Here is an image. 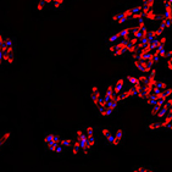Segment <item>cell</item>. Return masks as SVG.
<instances>
[{"instance_id": "cell-1", "label": "cell", "mask_w": 172, "mask_h": 172, "mask_svg": "<svg viewBox=\"0 0 172 172\" xmlns=\"http://www.w3.org/2000/svg\"><path fill=\"white\" fill-rule=\"evenodd\" d=\"M60 141H61V138L57 134L49 133L44 138V144H45V146H46L48 150H50L53 153H56V154H60V153H62L65 150V148L60 144Z\"/></svg>"}, {"instance_id": "cell-2", "label": "cell", "mask_w": 172, "mask_h": 172, "mask_svg": "<svg viewBox=\"0 0 172 172\" xmlns=\"http://www.w3.org/2000/svg\"><path fill=\"white\" fill-rule=\"evenodd\" d=\"M133 65H134V67H136L137 70L142 71L143 73H149V72L153 70V65H150L148 61L141 60V59H134Z\"/></svg>"}, {"instance_id": "cell-3", "label": "cell", "mask_w": 172, "mask_h": 172, "mask_svg": "<svg viewBox=\"0 0 172 172\" xmlns=\"http://www.w3.org/2000/svg\"><path fill=\"white\" fill-rule=\"evenodd\" d=\"M90 97H92V101H93V104L97 106L98 101H99V99L101 98L100 90H99V88H98L97 86L92 87V93H90Z\"/></svg>"}, {"instance_id": "cell-4", "label": "cell", "mask_w": 172, "mask_h": 172, "mask_svg": "<svg viewBox=\"0 0 172 172\" xmlns=\"http://www.w3.org/2000/svg\"><path fill=\"white\" fill-rule=\"evenodd\" d=\"M101 134L105 137V139L110 144L115 145V133H112L109 128H103L101 129Z\"/></svg>"}, {"instance_id": "cell-5", "label": "cell", "mask_w": 172, "mask_h": 172, "mask_svg": "<svg viewBox=\"0 0 172 172\" xmlns=\"http://www.w3.org/2000/svg\"><path fill=\"white\" fill-rule=\"evenodd\" d=\"M123 137H125V132L122 129H116V132H115V146L122 143Z\"/></svg>"}, {"instance_id": "cell-6", "label": "cell", "mask_w": 172, "mask_h": 172, "mask_svg": "<svg viewBox=\"0 0 172 172\" xmlns=\"http://www.w3.org/2000/svg\"><path fill=\"white\" fill-rule=\"evenodd\" d=\"M125 86V79L123 78H120V79H117V82L114 84V93L117 95V94H120L121 92H122V88Z\"/></svg>"}, {"instance_id": "cell-7", "label": "cell", "mask_w": 172, "mask_h": 172, "mask_svg": "<svg viewBox=\"0 0 172 172\" xmlns=\"http://www.w3.org/2000/svg\"><path fill=\"white\" fill-rule=\"evenodd\" d=\"M10 137H11V132L10 131H7V132H5L1 137H0V148H2L5 144L9 142V139H10Z\"/></svg>"}, {"instance_id": "cell-8", "label": "cell", "mask_w": 172, "mask_h": 172, "mask_svg": "<svg viewBox=\"0 0 172 172\" xmlns=\"http://www.w3.org/2000/svg\"><path fill=\"white\" fill-rule=\"evenodd\" d=\"M144 17H146V18H148V20H150V21H155V20H158V14H156L153 9H150V10L145 14Z\"/></svg>"}, {"instance_id": "cell-9", "label": "cell", "mask_w": 172, "mask_h": 172, "mask_svg": "<svg viewBox=\"0 0 172 172\" xmlns=\"http://www.w3.org/2000/svg\"><path fill=\"white\" fill-rule=\"evenodd\" d=\"M148 129H150V131H159V129H162V128H161L160 122L159 121H155V122L148 125Z\"/></svg>"}, {"instance_id": "cell-10", "label": "cell", "mask_w": 172, "mask_h": 172, "mask_svg": "<svg viewBox=\"0 0 172 172\" xmlns=\"http://www.w3.org/2000/svg\"><path fill=\"white\" fill-rule=\"evenodd\" d=\"M171 95H172V88H167V89H165V90L162 92L161 99H162V100H167L169 98H171Z\"/></svg>"}, {"instance_id": "cell-11", "label": "cell", "mask_w": 172, "mask_h": 172, "mask_svg": "<svg viewBox=\"0 0 172 172\" xmlns=\"http://www.w3.org/2000/svg\"><path fill=\"white\" fill-rule=\"evenodd\" d=\"M132 172H154V170L148 169V167H144V166H138V167H134Z\"/></svg>"}, {"instance_id": "cell-12", "label": "cell", "mask_w": 172, "mask_h": 172, "mask_svg": "<svg viewBox=\"0 0 172 172\" xmlns=\"http://www.w3.org/2000/svg\"><path fill=\"white\" fill-rule=\"evenodd\" d=\"M126 79L128 81L132 86H134V84H137V83H141V82H139V79H138V77H134V76H127V78H126Z\"/></svg>"}, {"instance_id": "cell-13", "label": "cell", "mask_w": 172, "mask_h": 172, "mask_svg": "<svg viewBox=\"0 0 172 172\" xmlns=\"http://www.w3.org/2000/svg\"><path fill=\"white\" fill-rule=\"evenodd\" d=\"M127 51L131 53V54H137V53H139V49H138L137 45H132V44H129L128 48H127Z\"/></svg>"}, {"instance_id": "cell-14", "label": "cell", "mask_w": 172, "mask_h": 172, "mask_svg": "<svg viewBox=\"0 0 172 172\" xmlns=\"http://www.w3.org/2000/svg\"><path fill=\"white\" fill-rule=\"evenodd\" d=\"M5 46H6V49L7 48H15L14 41L11 38H9V37H5Z\"/></svg>"}, {"instance_id": "cell-15", "label": "cell", "mask_w": 172, "mask_h": 172, "mask_svg": "<svg viewBox=\"0 0 172 172\" xmlns=\"http://www.w3.org/2000/svg\"><path fill=\"white\" fill-rule=\"evenodd\" d=\"M118 39H121V34H120V32H117V33H115L114 36H111V37L109 38V42H110V43H115V42L118 41Z\"/></svg>"}, {"instance_id": "cell-16", "label": "cell", "mask_w": 172, "mask_h": 172, "mask_svg": "<svg viewBox=\"0 0 172 172\" xmlns=\"http://www.w3.org/2000/svg\"><path fill=\"white\" fill-rule=\"evenodd\" d=\"M126 51H127L126 49H117L114 54H112V56H116V57H117V56H122V55H123Z\"/></svg>"}, {"instance_id": "cell-17", "label": "cell", "mask_w": 172, "mask_h": 172, "mask_svg": "<svg viewBox=\"0 0 172 172\" xmlns=\"http://www.w3.org/2000/svg\"><path fill=\"white\" fill-rule=\"evenodd\" d=\"M155 87H156V88H159L160 90H165V89H167V88H169V87H167V84H166L165 82H158Z\"/></svg>"}, {"instance_id": "cell-18", "label": "cell", "mask_w": 172, "mask_h": 172, "mask_svg": "<svg viewBox=\"0 0 172 172\" xmlns=\"http://www.w3.org/2000/svg\"><path fill=\"white\" fill-rule=\"evenodd\" d=\"M132 20H141V18H143V15H142V12H134V14L132 15V17H131Z\"/></svg>"}, {"instance_id": "cell-19", "label": "cell", "mask_w": 172, "mask_h": 172, "mask_svg": "<svg viewBox=\"0 0 172 172\" xmlns=\"http://www.w3.org/2000/svg\"><path fill=\"white\" fill-rule=\"evenodd\" d=\"M62 4H64V0H53V5L55 9H59Z\"/></svg>"}, {"instance_id": "cell-20", "label": "cell", "mask_w": 172, "mask_h": 172, "mask_svg": "<svg viewBox=\"0 0 172 172\" xmlns=\"http://www.w3.org/2000/svg\"><path fill=\"white\" fill-rule=\"evenodd\" d=\"M44 7H45V2H44L43 0H39V2L37 5V10L38 11H42V10H44Z\"/></svg>"}, {"instance_id": "cell-21", "label": "cell", "mask_w": 172, "mask_h": 172, "mask_svg": "<svg viewBox=\"0 0 172 172\" xmlns=\"http://www.w3.org/2000/svg\"><path fill=\"white\" fill-rule=\"evenodd\" d=\"M138 79H139V82H141L142 84H145V83L148 82V76H145V74H143V76H139V77H138Z\"/></svg>"}, {"instance_id": "cell-22", "label": "cell", "mask_w": 172, "mask_h": 172, "mask_svg": "<svg viewBox=\"0 0 172 172\" xmlns=\"http://www.w3.org/2000/svg\"><path fill=\"white\" fill-rule=\"evenodd\" d=\"M166 66H167V69L172 71V57H169L167 59V61H166Z\"/></svg>"}, {"instance_id": "cell-23", "label": "cell", "mask_w": 172, "mask_h": 172, "mask_svg": "<svg viewBox=\"0 0 172 172\" xmlns=\"http://www.w3.org/2000/svg\"><path fill=\"white\" fill-rule=\"evenodd\" d=\"M84 132L87 134H94V128L93 127H87V128H84Z\"/></svg>"}, {"instance_id": "cell-24", "label": "cell", "mask_w": 172, "mask_h": 172, "mask_svg": "<svg viewBox=\"0 0 172 172\" xmlns=\"http://www.w3.org/2000/svg\"><path fill=\"white\" fill-rule=\"evenodd\" d=\"M166 41H167V39H166V37H162V36H161V37L159 38V43L162 44V45H165V43H166Z\"/></svg>"}, {"instance_id": "cell-25", "label": "cell", "mask_w": 172, "mask_h": 172, "mask_svg": "<svg viewBox=\"0 0 172 172\" xmlns=\"http://www.w3.org/2000/svg\"><path fill=\"white\" fill-rule=\"evenodd\" d=\"M116 50H117V49H116V45H115V44H112V45H111V46L109 48V51H110L111 54H114Z\"/></svg>"}, {"instance_id": "cell-26", "label": "cell", "mask_w": 172, "mask_h": 172, "mask_svg": "<svg viewBox=\"0 0 172 172\" xmlns=\"http://www.w3.org/2000/svg\"><path fill=\"white\" fill-rule=\"evenodd\" d=\"M166 104H167V105L171 108V106H172V98H169V99L166 100Z\"/></svg>"}, {"instance_id": "cell-27", "label": "cell", "mask_w": 172, "mask_h": 172, "mask_svg": "<svg viewBox=\"0 0 172 172\" xmlns=\"http://www.w3.org/2000/svg\"><path fill=\"white\" fill-rule=\"evenodd\" d=\"M45 4H53V0H43Z\"/></svg>"}, {"instance_id": "cell-28", "label": "cell", "mask_w": 172, "mask_h": 172, "mask_svg": "<svg viewBox=\"0 0 172 172\" xmlns=\"http://www.w3.org/2000/svg\"><path fill=\"white\" fill-rule=\"evenodd\" d=\"M148 1H149V0H142V2H143V4H146Z\"/></svg>"}, {"instance_id": "cell-29", "label": "cell", "mask_w": 172, "mask_h": 172, "mask_svg": "<svg viewBox=\"0 0 172 172\" xmlns=\"http://www.w3.org/2000/svg\"><path fill=\"white\" fill-rule=\"evenodd\" d=\"M167 1H169V2H171V4H172V0H167Z\"/></svg>"}, {"instance_id": "cell-30", "label": "cell", "mask_w": 172, "mask_h": 172, "mask_svg": "<svg viewBox=\"0 0 172 172\" xmlns=\"http://www.w3.org/2000/svg\"><path fill=\"white\" fill-rule=\"evenodd\" d=\"M170 22H171V26H172V18H171V20H170Z\"/></svg>"}]
</instances>
